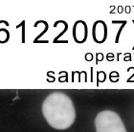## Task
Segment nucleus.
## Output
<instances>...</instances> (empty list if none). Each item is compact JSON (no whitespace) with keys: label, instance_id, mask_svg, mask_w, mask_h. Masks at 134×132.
<instances>
[{"label":"nucleus","instance_id":"nucleus-4","mask_svg":"<svg viewBox=\"0 0 134 132\" xmlns=\"http://www.w3.org/2000/svg\"><path fill=\"white\" fill-rule=\"evenodd\" d=\"M93 37L95 38L96 42H103L106 37V28L104 23L97 22L93 29Z\"/></svg>","mask_w":134,"mask_h":132},{"label":"nucleus","instance_id":"nucleus-1","mask_svg":"<svg viewBox=\"0 0 134 132\" xmlns=\"http://www.w3.org/2000/svg\"><path fill=\"white\" fill-rule=\"evenodd\" d=\"M42 113L45 120L56 129L69 128L75 122L76 111L71 99L64 93L54 92L42 104Z\"/></svg>","mask_w":134,"mask_h":132},{"label":"nucleus","instance_id":"nucleus-2","mask_svg":"<svg viewBox=\"0 0 134 132\" xmlns=\"http://www.w3.org/2000/svg\"><path fill=\"white\" fill-rule=\"evenodd\" d=\"M96 132H126L122 119L112 110H103L95 119Z\"/></svg>","mask_w":134,"mask_h":132},{"label":"nucleus","instance_id":"nucleus-3","mask_svg":"<svg viewBox=\"0 0 134 132\" xmlns=\"http://www.w3.org/2000/svg\"><path fill=\"white\" fill-rule=\"evenodd\" d=\"M86 37V25L83 22H77L74 27V38L77 40V42H83Z\"/></svg>","mask_w":134,"mask_h":132}]
</instances>
